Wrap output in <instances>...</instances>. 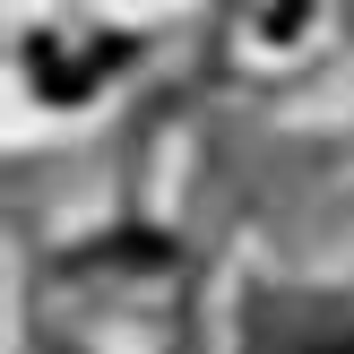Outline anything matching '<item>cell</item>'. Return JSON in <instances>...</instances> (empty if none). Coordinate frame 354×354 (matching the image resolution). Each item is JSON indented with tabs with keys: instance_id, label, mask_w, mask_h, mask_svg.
<instances>
[{
	"instance_id": "1",
	"label": "cell",
	"mask_w": 354,
	"mask_h": 354,
	"mask_svg": "<svg viewBox=\"0 0 354 354\" xmlns=\"http://www.w3.org/2000/svg\"><path fill=\"white\" fill-rule=\"evenodd\" d=\"M320 354H354V346H320Z\"/></svg>"
}]
</instances>
